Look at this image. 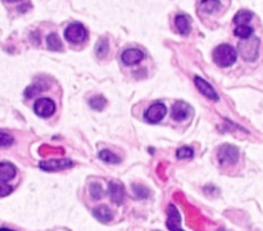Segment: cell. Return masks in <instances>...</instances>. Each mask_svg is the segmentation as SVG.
<instances>
[{
	"label": "cell",
	"mask_w": 263,
	"mask_h": 231,
	"mask_svg": "<svg viewBox=\"0 0 263 231\" xmlns=\"http://www.w3.org/2000/svg\"><path fill=\"white\" fill-rule=\"evenodd\" d=\"M238 53L235 48L229 44L218 45L213 51V61L218 67H230L236 62Z\"/></svg>",
	"instance_id": "6da1fadb"
},
{
	"label": "cell",
	"mask_w": 263,
	"mask_h": 231,
	"mask_svg": "<svg viewBox=\"0 0 263 231\" xmlns=\"http://www.w3.org/2000/svg\"><path fill=\"white\" fill-rule=\"evenodd\" d=\"M64 38L72 44H81L88 38V31L81 23H71L64 30Z\"/></svg>",
	"instance_id": "7a4b0ae2"
},
{
	"label": "cell",
	"mask_w": 263,
	"mask_h": 231,
	"mask_svg": "<svg viewBox=\"0 0 263 231\" xmlns=\"http://www.w3.org/2000/svg\"><path fill=\"white\" fill-rule=\"evenodd\" d=\"M258 45H260V40L257 38H249L243 43H240L239 50L241 53V57L245 61H254L258 55Z\"/></svg>",
	"instance_id": "3957f363"
},
{
	"label": "cell",
	"mask_w": 263,
	"mask_h": 231,
	"mask_svg": "<svg viewBox=\"0 0 263 231\" xmlns=\"http://www.w3.org/2000/svg\"><path fill=\"white\" fill-rule=\"evenodd\" d=\"M34 111L39 117L48 118L50 116L54 115L55 112V104L54 102L49 98H40L35 102Z\"/></svg>",
	"instance_id": "277c9868"
},
{
	"label": "cell",
	"mask_w": 263,
	"mask_h": 231,
	"mask_svg": "<svg viewBox=\"0 0 263 231\" xmlns=\"http://www.w3.org/2000/svg\"><path fill=\"white\" fill-rule=\"evenodd\" d=\"M238 157H239V150L234 145L225 144L219 148L218 160L222 164H234L238 161Z\"/></svg>",
	"instance_id": "5b68a950"
},
{
	"label": "cell",
	"mask_w": 263,
	"mask_h": 231,
	"mask_svg": "<svg viewBox=\"0 0 263 231\" xmlns=\"http://www.w3.org/2000/svg\"><path fill=\"white\" fill-rule=\"evenodd\" d=\"M166 112H167V109H166L165 104H162V103H154V104H152L146 109L144 117H145L148 122L157 123L159 121H162V118L166 116Z\"/></svg>",
	"instance_id": "8992f818"
},
{
	"label": "cell",
	"mask_w": 263,
	"mask_h": 231,
	"mask_svg": "<svg viewBox=\"0 0 263 231\" xmlns=\"http://www.w3.org/2000/svg\"><path fill=\"white\" fill-rule=\"evenodd\" d=\"M73 166L71 160H67V158H62V160H50V161H43L39 163V167L41 170L44 171H61L66 170V168H70V167Z\"/></svg>",
	"instance_id": "52a82bcc"
},
{
	"label": "cell",
	"mask_w": 263,
	"mask_h": 231,
	"mask_svg": "<svg viewBox=\"0 0 263 231\" xmlns=\"http://www.w3.org/2000/svg\"><path fill=\"white\" fill-rule=\"evenodd\" d=\"M194 82H195V86L198 88V90L202 92L203 95L207 96V98L211 99V100H215V102L218 100V94L216 92V90H215L212 86L209 85L208 82H207L204 78L199 77V76H195Z\"/></svg>",
	"instance_id": "ba28073f"
},
{
	"label": "cell",
	"mask_w": 263,
	"mask_h": 231,
	"mask_svg": "<svg viewBox=\"0 0 263 231\" xmlns=\"http://www.w3.org/2000/svg\"><path fill=\"white\" fill-rule=\"evenodd\" d=\"M167 213H168L167 228L171 231H184L181 229V216H180L177 208L171 204V206H168V208H167Z\"/></svg>",
	"instance_id": "9c48e42d"
},
{
	"label": "cell",
	"mask_w": 263,
	"mask_h": 231,
	"mask_svg": "<svg viewBox=\"0 0 263 231\" xmlns=\"http://www.w3.org/2000/svg\"><path fill=\"white\" fill-rule=\"evenodd\" d=\"M122 62L125 63L126 66H135L138 63L143 61V58H144V53L142 50H139V49H127L122 53L121 55Z\"/></svg>",
	"instance_id": "30bf717a"
},
{
	"label": "cell",
	"mask_w": 263,
	"mask_h": 231,
	"mask_svg": "<svg viewBox=\"0 0 263 231\" xmlns=\"http://www.w3.org/2000/svg\"><path fill=\"white\" fill-rule=\"evenodd\" d=\"M191 113V109H190L189 104H186L184 102H177L175 103V106L172 108V118L175 121H184L185 118H188V116Z\"/></svg>",
	"instance_id": "8fae6325"
},
{
	"label": "cell",
	"mask_w": 263,
	"mask_h": 231,
	"mask_svg": "<svg viewBox=\"0 0 263 231\" xmlns=\"http://www.w3.org/2000/svg\"><path fill=\"white\" fill-rule=\"evenodd\" d=\"M109 195H111V199L116 204H122L123 198H125L123 186L120 183H116V181L109 183Z\"/></svg>",
	"instance_id": "7c38bea8"
},
{
	"label": "cell",
	"mask_w": 263,
	"mask_h": 231,
	"mask_svg": "<svg viewBox=\"0 0 263 231\" xmlns=\"http://www.w3.org/2000/svg\"><path fill=\"white\" fill-rule=\"evenodd\" d=\"M16 167L9 162H1L0 163V183H8L16 176Z\"/></svg>",
	"instance_id": "4fadbf2b"
},
{
	"label": "cell",
	"mask_w": 263,
	"mask_h": 231,
	"mask_svg": "<svg viewBox=\"0 0 263 231\" xmlns=\"http://www.w3.org/2000/svg\"><path fill=\"white\" fill-rule=\"evenodd\" d=\"M175 24H176V28L179 30V32L181 35H189L190 34V30H191V27H190V20L188 16H184V14H179L177 17H176L175 20Z\"/></svg>",
	"instance_id": "5bb4252c"
},
{
	"label": "cell",
	"mask_w": 263,
	"mask_h": 231,
	"mask_svg": "<svg viewBox=\"0 0 263 231\" xmlns=\"http://www.w3.org/2000/svg\"><path fill=\"white\" fill-rule=\"evenodd\" d=\"M93 214H94V217L96 220L101 222H108L112 220V212L107 206H99L98 208H95L94 211H93Z\"/></svg>",
	"instance_id": "9a60e30c"
},
{
	"label": "cell",
	"mask_w": 263,
	"mask_h": 231,
	"mask_svg": "<svg viewBox=\"0 0 263 231\" xmlns=\"http://www.w3.org/2000/svg\"><path fill=\"white\" fill-rule=\"evenodd\" d=\"M253 18V13L249 12V10H240L236 13V16L234 17V22H235L238 26H243V24H248L250 20Z\"/></svg>",
	"instance_id": "2e32d148"
},
{
	"label": "cell",
	"mask_w": 263,
	"mask_h": 231,
	"mask_svg": "<svg viewBox=\"0 0 263 231\" xmlns=\"http://www.w3.org/2000/svg\"><path fill=\"white\" fill-rule=\"evenodd\" d=\"M219 7H221V4L218 0H202V3H200V9L206 13H213Z\"/></svg>",
	"instance_id": "e0dca14e"
},
{
	"label": "cell",
	"mask_w": 263,
	"mask_h": 231,
	"mask_svg": "<svg viewBox=\"0 0 263 231\" xmlns=\"http://www.w3.org/2000/svg\"><path fill=\"white\" fill-rule=\"evenodd\" d=\"M253 31H254L253 27H250L248 24H243V26H238V27L235 28V35L238 38L246 40V39L252 38Z\"/></svg>",
	"instance_id": "ac0fdd59"
},
{
	"label": "cell",
	"mask_w": 263,
	"mask_h": 231,
	"mask_svg": "<svg viewBox=\"0 0 263 231\" xmlns=\"http://www.w3.org/2000/svg\"><path fill=\"white\" fill-rule=\"evenodd\" d=\"M47 44H48V48L50 49V50L58 51L62 49V41L57 34L48 35Z\"/></svg>",
	"instance_id": "d6986e66"
},
{
	"label": "cell",
	"mask_w": 263,
	"mask_h": 231,
	"mask_svg": "<svg viewBox=\"0 0 263 231\" xmlns=\"http://www.w3.org/2000/svg\"><path fill=\"white\" fill-rule=\"evenodd\" d=\"M99 158H100L101 161H104V162H107V163H120L121 162V160H120V157H117L116 154H113L112 152H109V150H101L100 153H99Z\"/></svg>",
	"instance_id": "ffe728a7"
},
{
	"label": "cell",
	"mask_w": 263,
	"mask_h": 231,
	"mask_svg": "<svg viewBox=\"0 0 263 231\" xmlns=\"http://www.w3.org/2000/svg\"><path fill=\"white\" fill-rule=\"evenodd\" d=\"M89 104H90L91 108L95 109V111H101V109H103L105 107L107 102H105V99L103 98V96L96 95V96H94V98L90 99V102H89Z\"/></svg>",
	"instance_id": "44dd1931"
},
{
	"label": "cell",
	"mask_w": 263,
	"mask_h": 231,
	"mask_svg": "<svg viewBox=\"0 0 263 231\" xmlns=\"http://www.w3.org/2000/svg\"><path fill=\"white\" fill-rule=\"evenodd\" d=\"M176 156H177L179 160H189V158H191L194 156V150L191 148H189V146H182V148H180L177 150Z\"/></svg>",
	"instance_id": "7402d4cb"
},
{
	"label": "cell",
	"mask_w": 263,
	"mask_h": 231,
	"mask_svg": "<svg viewBox=\"0 0 263 231\" xmlns=\"http://www.w3.org/2000/svg\"><path fill=\"white\" fill-rule=\"evenodd\" d=\"M107 53H108V41L107 39H101L96 45V55L103 58L107 55Z\"/></svg>",
	"instance_id": "603a6c76"
},
{
	"label": "cell",
	"mask_w": 263,
	"mask_h": 231,
	"mask_svg": "<svg viewBox=\"0 0 263 231\" xmlns=\"http://www.w3.org/2000/svg\"><path fill=\"white\" fill-rule=\"evenodd\" d=\"M90 194H91V198L93 199H95V201H98V199H100L101 197H103V189H101V186L99 185V184L94 183L90 185Z\"/></svg>",
	"instance_id": "cb8c5ba5"
},
{
	"label": "cell",
	"mask_w": 263,
	"mask_h": 231,
	"mask_svg": "<svg viewBox=\"0 0 263 231\" xmlns=\"http://www.w3.org/2000/svg\"><path fill=\"white\" fill-rule=\"evenodd\" d=\"M13 141H14L13 136H10L8 135V134L3 133V131H0V146H1V148L12 145Z\"/></svg>",
	"instance_id": "d4e9b609"
},
{
	"label": "cell",
	"mask_w": 263,
	"mask_h": 231,
	"mask_svg": "<svg viewBox=\"0 0 263 231\" xmlns=\"http://www.w3.org/2000/svg\"><path fill=\"white\" fill-rule=\"evenodd\" d=\"M41 90H43V89H40L39 86H28V88L26 89V92H24V95L27 96V98H32V96L37 95Z\"/></svg>",
	"instance_id": "484cf974"
},
{
	"label": "cell",
	"mask_w": 263,
	"mask_h": 231,
	"mask_svg": "<svg viewBox=\"0 0 263 231\" xmlns=\"http://www.w3.org/2000/svg\"><path fill=\"white\" fill-rule=\"evenodd\" d=\"M12 190H13V189H12V186L7 185L5 183H0V198L9 195V194L12 193Z\"/></svg>",
	"instance_id": "4316f807"
},
{
	"label": "cell",
	"mask_w": 263,
	"mask_h": 231,
	"mask_svg": "<svg viewBox=\"0 0 263 231\" xmlns=\"http://www.w3.org/2000/svg\"><path fill=\"white\" fill-rule=\"evenodd\" d=\"M0 231H14V230H10V229H5V228H3V229H0Z\"/></svg>",
	"instance_id": "83f0119b"
},
{
	"label": "cell",
	"mask_w": 263,
	"mask_h": 231,
	"mask_svg": "<svg viewBox=\"0 0 263 231\" xmlns=\"http://www.w3.org/2000/svg\"><path fill=\"white\" fill-rule=\"evenodd\" d=\"M7 1H17V0H7Z\"/></svg>",
	"instance_id": "f1b7e54d"
}]
</instances>
